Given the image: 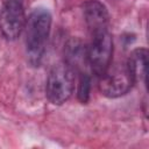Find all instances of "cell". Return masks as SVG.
<instances>
[{
	"instance_id": "obj_1",
	"label": "cell",
	"mask_w": 149,
	"mask_h": 149,
	"mask_svg": "<svg viewBox=\"0 0 149 149\" xmlns=\"http://www.w3.org/2000/svg\"><path fill=\"white\" fill-rule=\"evenodd\" d=\"M26 51L29 63L38 66L43 58L51 28V14L47 8H35L26 21Z\"/></svg>"
},
{
	"instance_id": "obj_2",
	"label": "cell",
	"mask_w": 149,
	"mask_h": 149,
	"mask_svg": "<svg viewBox=\"0 0 149 149\" xmlns=\"http://www.w3.org/2000/svg\"><path fill=\"white\" fill-rule=\"evenodd\" d=\"M74 90V70L65 62L55 65L48 76L45 94L54 105H62L70 99Z\"/></svg>"
},
{
	"instance_id": "obj_3",
	"label": "cell",
	"mask_w": 149,
	"mask_h": 149,
	"mask_svg": "<svg viewBox=\"0 0 149 149\" xmlns=\"http://www.w3.org/2000/svg\"><path fill=\"white\" fill-rule=\"evenodd\" d=\"M91 41L87 45V63L91 71L100 77L111 65L113 54L112 35L108 30L90 34Z\"/></svg>"
},
{
	"instance_id": "obj_4",
	"label": "cell",
	"mask_w": 149,
	"mask_h": 149,
	"mask_svg": "<svg viewBox=\"0 0 149 149\" xmlns=\"http://www.w3.org/2000/svg\"><path fill=\"white\" fill-rule=\"evenodd\" d=\"M126 63L109 65L99 77V91L107 98H119L127 94L134 85Z\"/></svg>"
},
{
	"instance_id": "obj_5",
	"label": "cell",
	"mask_w": 149,
	"mask_h": 149,
	"mask_svg": "<svg viewBox=\"0 0 149 149\" xmlns=\"http://www.w3.org/2000/svg\"><path fill=\"white\" fill-rule=\"evenodd\" d=\"M26 26L22 0H5L0 10V30L6 40H16Z\"/></svg>"
},
{
	"instance_id": "obj_6",
	"label": "cell",
	"mask_w": 149,
	"mask_h": 149,
	"mask_svg": "<svg viewBox=\"0 0 149 149\" xmlns=\"http://www.w3.org/2000/svg\"><path fill=\"white\" fill-rule=\"evenodd\" d=\"M85 22L90 34L109 29V15L107 8L98 0H87L83 6Z\"/></svg>"
},
{
	"instance_id": "obj_7",
	"label": "cell",
	"mask_w": 149,
	"mask_h": 149,
	"mask_svg": "<svg viewBox=\"0 0 149 149\" xmlns=\"http://www.w3.org/2000/svg\"><path fill=\"white\" fill-rule=\"evenodd\" d=\"M129 73L134 83H146L147 80V66H148V50L144 48H137L132 51L126 62Z\"/></svg>"
},
{
	"instance_id": "obj_8",
	"label": "cell",
	"mask_w": 149,
	"mask_h": 149,
	"mask_svg": "<svg viewBox=\"0 0 149 149\" xmlns=\"http://www.w3.org/2000/svg\"><path fill=\"white\" fill-rule=\"evenodd\" d=\"M65 63L70 65L73 70L83 72V69L87 63V47L83 44L79 40H71L66 45Z\"/></svg>"
},
{
	"instance_id": "obj_9",
	"label": "cell",
	"mask_w": 149,
	"mask_h": 149,
	"mask_svg": "<svg viewBox=\"0 0 149 149\" xmlns=\"http://www.w3.org/2000/svg\"><path fill=\"white\" fill-rule=\"evenodd\" d=\"M79 81H78V91L77 97L81 104H86L90 99V92H91V76L83 71L79 73Z\"/></svg>"
}]
</instances>
